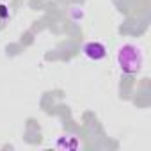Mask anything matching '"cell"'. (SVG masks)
Here are the masks:
<instances>
[{
	"instance_id": "1",
	"label": "cell",
	"mask_w": 151,
	"mask_h": 151,
	"mask_svg": "<svg viewBox=\"0 0 151 151\" xmlns=\"http://www.w3.org/2000/svg\"><path fill=\"white\" fill-rule=\"evenodd\" d=\"M117 66L124 75H137L144 66L142 50L137 45H123L117 50Z\"/></svg>"
},
{
	"instance_id": "2",
	"label": "cell",
	"mask_w": 151,
	"mask_h": 151,
	"mask_svg": "<svg viewBox=\"0 0 151 151\" xmlns=\"http://www.w3.org/2000/svg\"><path fill=\"white\" fill-rule=\"evenodd\" d=\"M82 52H84V55H86L89 60H94V62L107 57V48H105V45L100 43V41H89V43H86L84 48H82Z\"/></svg>"
}]
</instances>
